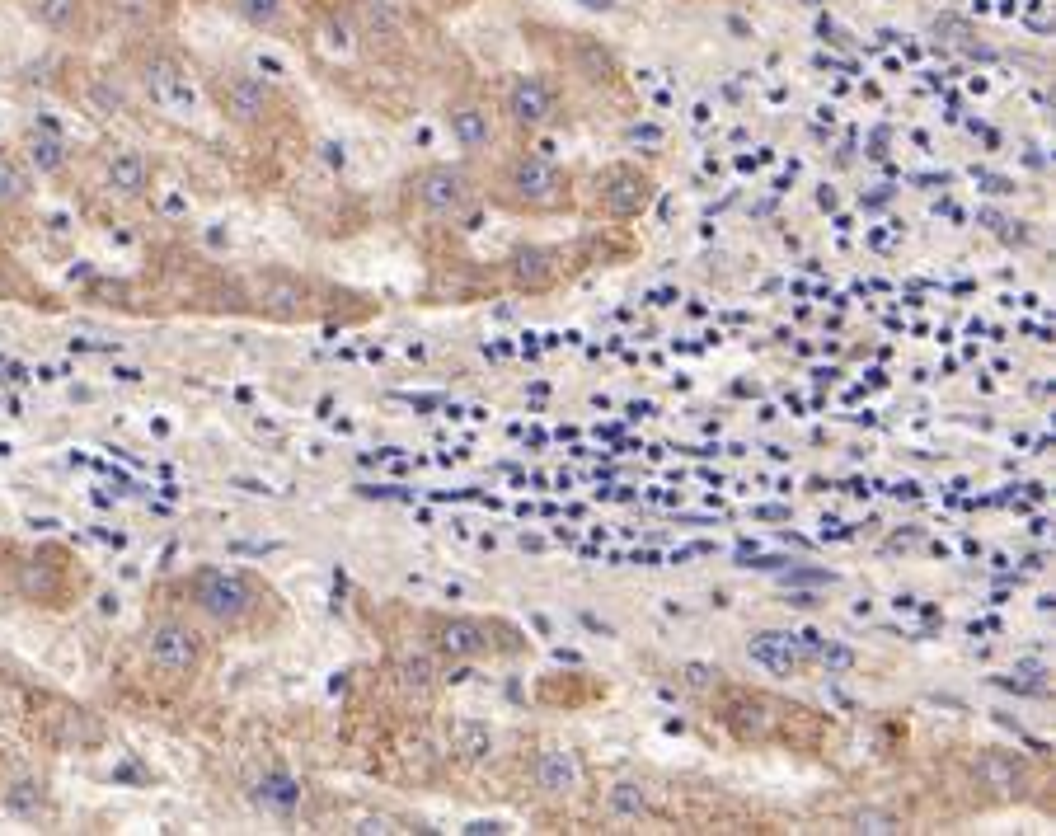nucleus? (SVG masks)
Returning <instances> with one entry per match:
<instances>
[{"instance_id": "4", "label": "nucleus", "mask_w": 1056, "mask_h": 836, "mask_svg": "<svg viewBox=\"0 0 1056 836\" xmlns=\"http://www.w3.org/2000/svg\"><path fill=\"white\" fill-rule=\"evenodd\" d=\"M418 202L428 212H437V217H451V212H460L470 202V179L451 170V165H432V170L418 174Z\"/></svg>"}, {"instance_id": "9", "label": "nucleus", "mask_w": 1056, "mask_h": 836, "mask_svg": "<svg viewBox=\"0 0 1056 836\" xmlns=\"http://www.w3.org/2000/svg\"><path fill=\"white\" fill-rule=\"evenodd\" d=\"M254 804L277 813V818H287V813H296V804H301V780L287 775V771H268L259 785H254Z\"/></svg>"}, {"instance_id": "23", "label": "nucleus", "mask_w": 1056, "mask_h": 836, "mask_svg": "<svg viewBox=\"0 0 1056 836\" xmlns=\"http://www.w3.org/2000/svg\"><path fill=\"white\" fill-rule=\"evenodd\" d=\"M10 808H19L24 818H33L38 808H43V785H33V780H19V785H10Z\"/></svg>"}, {"instance_id": "14", "label": "nucleus", "mask_w": 1056, "mask_h": 836, "mask_svg": "<svg viewBox=\"0 0 1056 836\" xmlns=\"http://www.w3.org/2000/svg\"><path fill=\"white\" fill-rule=\"evenodd\" d=\"M146 179H151V170H146L141 151H118L113 160H108V188H118L123 198L146 193Z\"/></svg>"}, {"instance_id": "30", "label": "nucleus", "mask_w": 1056, "mask_h": 836, "mask_svg": "<svg viewBox=\"0 0 1056 836\" xmlns=\"http://www.w3.org/2000/svg\"><path fill=\"white\" fill-rule=\"evenodd\" d=\"M629 137H634V141H648V146H658V127H634Z\"/></svg>"}, {"instance_id": "22", "label": "nucleus", "mask_w": 1056, "mask_h": 836, "mask_svg": "<svg viewBox=\"0 0 1056 836\" xmlns=\"http://www.w3.org/2000/svg\"><path fill=\"white\" fill-rule=\"evenodd\" d=\"M29 193V174L19 170L15 160H0V207H10Z\"/></svg>"}, {"instance_id": "13", "label": "nucleus", "mask_w": 1056, "mask_h": 836, "mask_svg": "<svg viewBox=\"0 0 1056 836\" xmlns=\"http://www.w3.org/2000/svg\"><path fill=\"white\" fill-rule=\"evenodd\" d=\"M536 785L545 794H568L573 785H578V761L568 757V752H559V747L540 752V761H536Z\"/></svg>"}, {"instance_id": "10", "label": "nucleus", "mask_w": 1056, "mask_h": 836, "mask_svg": "<svg viewBox=\"0 0 1056 836\" xmlns=\"http://www.w3.org/2000/svg\"><path fill=\"white\" fill-rule=\"evenodd\" d=\"M437 649L451 653V658H479L489 649V630L479 620H446L437 630Z\"/></svg>"}, {"instance_id": "17", "label": "nucleus", "mask_w": 1056, "mask_h": 836, "mask_svg": "<svg viewBox=\"0 0 1056 836\" xmlns=\"http://www.w3.org/2000/svg\"><path fill=\"white\" fill-rule=\"evenodd\" d=\"M803 639V649H808V663H822L827 672H850L855 667V653L845 649V644H831V639L822 635H798Z\"/></svg>"}, {"instance_id": "18", "label": "nucleus", "mask_w": 1056, "mask_h": 836, "mask_svg": "<svg viewBox=\"0 0 1056 836\" xmlns=\"http://www.w3.org/2000/svg\"><path fill=\"white\" fill-rule=\"evenodd\" d=\"M606 808H611L615 818H643V813H648V794H643V785H634V780H620V785H611V794H606Z\"/></svg>"}, {"instance_id": "1", "label": "nucleus", "mask_w": 1056, "mask_h": 836, "mask_svg": "<svg viewBox=\"0 0 1056 836\" xmlns=\"http://www.w3.org/2000/svg\"><path fill=\"white\" fill-rule=\"evenodd\" d=\"M193 602H198L202 616H212L216 625H240L254 606V588H249L240 573H221V569H207L193 588Z\"/></svg>"}, {"instance_id": "3", "label": "nucleus", "mask_w": 1056, "mask_h": 836, "mask_svg": "<svg viewBox=\"0 0 1056 836\" xmlns=\"http://www.w3.org/2000/svg\"><path fill=\"white\" fill-rule=\"evenodd\" d=\"M146 90H151V99L160 104V109L179 113V118H188V113L198 109V90H193V80L169 62V57H155V62L146 66Z\"/></svg>"}, {"instance_id": "29", "label": "nucleus", "mask_w": 1056, "mask_h": 836, "mask_svg": "<svg viewBox=\"0 0 1056 836\" xmlns=\"http://www.w3.org/2000/svg\"><path fill=\"white\" fill-rule=\"evenodd\" d=\"M686 677H690V682H695V686H709V682H714V677H719V672H709V667L690 663V667H686Z\"/></svg>"}, {"instance_id": "25", "label": "nucleus", "mask_w": 1056, "mask_h": 836, "mask_svg": "<svg viewBox=\"0 0 1056 836\" xmlns=\"http://www.w3.org/2000/svg\"><path fill=\"white\" fill-rule=\"evenodd\" d=\"M240 15L249 19V24H277V15H282V0H240Z\"/></svg>"}, {"instance_id": "26", "label": "nucleus", "mask_w": 1056, "mask_h": 836, "mask_svg": "<svg viewBox=\"0 0 1056 836\" xmlns=\"http://www.w3.org/2000/svg\"><path fill=\"white\" fill-rule=\"evenodd\" d=\"M578 57H582V66H587V76H592V80H606V76H611V57H606V52H597L592 43H582Z\"/></svg>"}, {"instance_id": "2", "label": "nucleus", "mask_w": 1056, "mask_h": 836, "mask_svg": "<svg viewBox=\"0 0 1056 836\" xmlns=\"http://www.w3.org/2000/svg\"><path fill=\"white\" fill-rule=\"evenodd\" d=\"M146 658H151V667L160 672V677H169V682H184V677H193V672H198V639H193V630H188V625H174V620H165V625H155L151 639H146Z\"/></svg>"}, {"instance_id": "20", "label": "nucleus", "mask_w": 1056, "mask_h": 836, "mask_svg": "<svg viewBox=\"0 0 1056 836\" xmlns=\"http://www.w3.org/2000/svg\"><path fill=\"white\" fill-rule=\"evenodd\" d=\"M33 15L43 19L47 29L66 33V29H76V19H80V0H38V5H33Z\"/></svg>"}, {"instance_id": "28", "label": "nucleus", "mask_w": 1056, "mask_h": 836, "mask_svg": "<svg viewBox=\"0 0 1056 836\" xmlns=\"http://www.w3.org/2000/svg\"><path fill=\"white\" fill-rule=\"evenodd\" d=\"M94 99H99L104 109H123V94H118V90H108V85H99V90H94Z\"/></svg>"}, {"instance_id": "24", "label": "nucleus", "mask_w": 1056, "mask_h": 836, "mask_svg": "<svg viewBox=\"0 0 1056 836\" xmlns=\"http://www.w3.org/2000/svg\"><path fill=\"white\" fill-rule=\"evenodd\" d=\"M456 738H460V757H470V761L484 757V752L493 747V738L484 733V728H475V724H460V728H456Z\"/></svg>"}, {"instance_id": "6", "label": "nucleus", "mask_w": 1056, "mask_h": 836, "mask_svg": "<svg viewBox=\"0 0 1056 836\" xmlns=\"http://www.w3.org/2000/svg\"><path fill=\"white\" fill-rule=\"evenodd\" d=\"M747 653H751V663H761L766 672H775V677H789V672H798V667L808 663L803 639L784 635V630H761V635L747 644Z\"/></svg>"}, {"instance_id": "7", "label": "nucleus", "mask_w": 1056, "mask_h": 836, "mask_svg": "<svg viewBox=\"0 0 1056 836\" xmlns=\"http://www.w3.org/2000/svg\"><path fill=\"white\" fill-rule=\"evenodd\" d=\"M507 113H512L521 127H545V123H550V118H554V99H550V90H545V80L521 76L517 85H512V94H507Z\"/></svg>"}, {"instance_id": "11", "label": "nucleus", "mask_w": 1056, "mask_h": 836, "mask_svg": "<svg viewBox=\"0 0 1056 836\" xmlns=\"http://www.w3.org/2000/svg\"><path fill=\"white\" fill-rule=\"evenodd\" d=\"M977 780L995 794H1019L1024 790V761L1010 757V752H986L977 761Z\"/></svg>"}, {"instance_id": "16", "label": "nucleus", "mask_w": 1056, "mask_h": 836, "mask_svg": "<svg viewBox=\"0 0 1056 836\" xmlns=\"http://www.w3.org/2000/svg\"><path fill=\"white\" fill-rule=\"evenodd\" d=\"M512 273H517V282L526 292H540V287H550L554 282V254L550 249H521Z\"/></svg>"}, {"instance_id": "19", "label": "nucleus", "mask_w": 1056, "mask_h": 836, "mask_svg": "<svg viewBox=\"0 0 1056 836\" xmlns=\"http://www.w3.org/2000/svg\"><path fill=\"white\" fill-rule=\"evenodd\" d=\"M29 160L38 165V174H52L66 165V146L62 137H52V132H33L29 137Z\"/></svg>"}, {"instance_id": "27", "label": "nucleus", "mask_w": 1056, "mask_h": 836, "mask_svg": "<svg viewBox=\"0 0 1056 836\" xmlns=\"http://www.w3.org/2000/svg\"><path fill=\"white\" fill-rule=\"evenodd\" d=\"M855 832H897V818H888V813H859Z\"/></svg>"}, {"instance_id": "8", "label": "nucleus", "mask_w": 1056, "mask_h": 836, "mask_svg": "<svg viewBox=\"0 0 1056 836\" xmlns=\"http://www.w3.org/2000/svg\"><path fill=\"white\" fill-rule=\"evenodd\" d=\"M601 198H606V207H611L615 217H634V212L648 207L653 184H648L643 174H634V170H615L611 179H606V188H601Z\"/></svg>"}, {"instance_id": "31", "label": "nucleus", "mask_w": 1056, "mask_h": 836, "mask_svg": "<svg viewBox=\"0 0 1056 836\" xmlns=\"http://www.w3.org/2000/svg\"><path fill=\"white\" fill-rule=\"evenodd\" d=\"M582 5H587V10H611L615 0H582Z\"/></svg>"}, {"instance_id": "15", "label": "nucleus", "mask_w": 1056, "mask_h": 836, "mask_svg": "<svg viewBox=\"0 0 1056 836\" xmlns=\"http://www.w3.org/2000/svg\"><path fill=\"white\" fill-rule=\"evenodd\" d=\"M451 137L465 146V151H484L493 141V123H489V113L484 109H475V104H465V109H456L451 113Z\"/></svg>"}, {"instance_id": "21", "label": "nucleus", "mask_w": 1056, "mask_h": 836, "mask_svg": "<svg viewBox=\"0 0 1056 836\" xmlns=\"http://www.w3.org/2000/svg\"><path fill=\"white\" fill-rule=\"evenodd\" d=\"M432 677H437V672H432V658H423V653H414V658L399 663V682L409 686V691H418V696H428L432 691Z\"/></svg>"}, {"instance_id": "5", "label": "nucleus", "mask_w": 1056, "mask_h": 836, "mask_svg": "<svg viewBox=\"0 0 1056 836\" xmlns=\"http://www.w3.org/2000/svg\"><path fill=\"white\" fill-rule=\"evenodd\" d=\"M512 193L531 207H554L559 193H564V174L554 170L545 155H531V160H517L512 165Z\"/></svg>"}, {"instance_id": "12", "label": "nucleus", "mask_w": 1056, "mask_h": 836, "mask_svg": "<svg viewBox=\"0 0 1056 836\" xmlns=\"http://www.w3.org/2000/svg\"><path fill=\"white\" fill-rule=\"evenodd\" d=\"M226 109L235 123H254L263 109H268V85L259 76H235L226 90Z\"/></svg>"}]
</instances>
